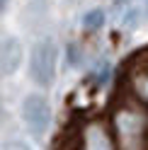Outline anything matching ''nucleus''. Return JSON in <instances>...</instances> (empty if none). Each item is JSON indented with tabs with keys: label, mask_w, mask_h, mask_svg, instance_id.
<instances>
[{
	"label": "nucleus",
	"mask_w": 148,
	"mask_h": 150,
	"mask_svg": "<svg viewBox=\"0 0 148 150\" xmlns=\"http://www.w3.org/2000/svg\"><path fill=\"white\" fill-rule=\"evenodd\" d=\"M32 80L41 87H49L56 78V44L51 39H44L34 46L32 61H29Z\"/></svg>",
	"instance_id": "obj_1"
},
{
	"label": "nucleus",
	"mask_w": 148,
	"mask_h": 150,
	"mask_svg": "<svg viewBox=\"0 0 148 150\" xmlns=\"http://www.w3.org/2000/svg\"><path fill=\"white\" fill-rule=\"evenodd\" d=\"M22 116H24V124L29 128V133L41 138L51 124V107L41 95H29L22 104Z\"/></svg>",
	"instance_id": "obj_2"
},
{
	"label": "nucleus",
	"mask_w": 148,
	"mask_h": 150,
	"mask_svg": "<svg viewBox=\"0 0 148 150\" xmlns=\"http://www.w3.org/2000/svg\"><path fill=\"white\" fill-rule=\"evenodd\" d=\"M22 63V44L17 39H7L0 46V70L5 75H12Z\"/></svg>",
	"instance_id": "obj_3"
},
{
	"label": "nucleus",
	"mask_w": 148,
	"mask_h": 150,
	"mask_svg": "<svg viewBox=\"0 0 148 150\" xmlns=\"http://www.w3.org/2000/svg\"><path fill=\"white\" fill-rule=\"evenodd\" d=\"M85 150H112L109 136L102 126H90L85 131Z\"/></svg>",
	"instance_id": "obj_4"
},
{
	"label": "nucleus",
	"mask_w": 148,
	"mask_h": 150,
	"mask_svg": "<svg viewBox=\"0 0 148 150\" xmlns=\"http://www.w3.org/2000/svg\"><path fill=\"white\" fill-rule=\"evenodd\" d=\"M102 24H105V12L102 10H92V12H88L85 17H83V27H85L88 32H95Z\"/></svg>",
	"instance_id": "obj_5"
},
{
	"label": "nucleus",
	"mask_w": 148,
	"mask_h": 150,
	"mask_svg": "<svg viewBox=\"0 0 148 150\" xmlns=\"http://www.w3.org/2000/svg\"><path fill=\"white\" fill-rule=\"evenodd\" d=\"M3 150H32V148L24 140H7V143H3Z\"/></svg>",
	"instance_id": "obj_6"
},
{
	"label": "nucleus",
	"mask_w": 148,
	"mask_h": 150,
	"mask_svg": "<svg viewBox=\"0 0 148 150\" xmlns=\"http://www.w3.org/2000/svg\"><path fill=\"white\" fill-rule=\"evenodd\" d=\"M5 5H7V0H0V12L5 10Z\"/></svg>",
	"instance_id": "obj_7"
},
{
	"label": "nucleus",
	"mask_w": 148,
	"mask_h": 150,
	"mask_svg": "<svg viewBox=\"0 0 148 150\" xmlns=\"http://www.w3.org/2000/svg\"><path fill=\"white\" fill-rule=\"evenodd\" d=\"M0 114H3V102H0Z\"/></svg>",
	"instance_id": "obj_8"
}]
</instances>
